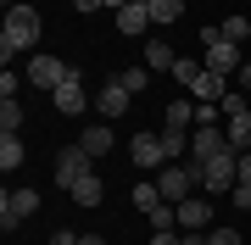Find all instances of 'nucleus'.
Returning <instances> with one entry per match:
<instances>
[{"instance_id":"nucleus-1","label":"nucleus","mask_w":251,"mask_h":245,"mask_svg":"<svg viewBox=\"0 0 251 245\" xmlns=\"http://www.w3.org/2000/svg\"><path fill=\"white\" fill-rule=\"evenodd\" d=\"M39 45V11L34 6H11L6 11V28H0V56H17V50H34Z\"/></svg>"},{"instance_id":"nucleus-14","label":"nucleus","mask_w":251,"mask_h":245,"mask_svg":"<svg viewBox=\"0 0 251 245\" xmlns=\"http://www.w3.org/2000/svg\"><path fill=\"white\" fill-rule=\"evenodd\" d=\"M173 212H179V228H206L212 223V206H206V200H179Z\"/></svg>"},{"instance_id":"nucleus-20","label":"nucleus","mask_w":251,"mask_h":245,"mask_svg":"<svg viewBox=\"0 0 251 245\" xmlns=\"http://www.w3.org/2000/svg\"><path fill=\"white\" fill-rule=\"evenodd\" d=\"M218 34H224V39H229V45H240V39L251 34V22L240 17V11H234V17H224V22H218Z\"/></svg>"},{"instance_id":"nucleus-36","label":"nucleus","mask_w":251,"mask_h":245,"mask_svg":"<svg viewBox=\"0 0 251 245\" xmlns=\"http://www.w3.org/2000/svg\"><path fill=\"white\" fill-rule=\"evenodd\" d=\"M78 245H106V240H100V234H78Z\"/></svg>"},{"instance_id":"nucleus-4","label":"nucleus","mask_w":251,"mask_h":245,"mask_svg":"<svg viewBox=\"0 0 251 245\" xmlns=\"http://www.w3.org/2000/svg\"><path fill=\"white\" fill-rule=\"evenodd\" d=\"M201 45H206V67H212V73H224V78H234V73H240V45H229V39L224 34H218V28H206V34H201Z\"/></svg>"},{"instance_id":"nucleus-8","label":"nucleus","mask_w":251,"mask_h":245,"mask_svg":"<svg viewBox=\"0 0 251 245\" xmlns=\"http://www.w3.org/2000/svg\"><path fill=\"white\" fill-rule=\"evenodd\" d=\"M218 151H229V134H224V123H212V128H196V139H190V162H212Z\"/></svg>"},{"instance_id":"nucleus-23","label":"nucleus","mask_w":251,"mask_h":245,"mask_svg":"<svg viewBox=\"0 0 251 245\" xmlns=\"http://www.w3.org/2000/svg\"><path fill=\"white\" fill-rule=\"evenodd\" d=\"M117 84H123L128 95H140L145 84H151V67H128V73H117Z\"/></svg>"},{"instance_id":"nucleus-17","label":"nucleus","mask_w":251,"mask_h":245,"mask_svg":"<svg viewBox=\"0 0 251 245\" xmlns=\"http://www.w3.org/2000/svg\"><path fill=\"white\" fill-rule=\"evenodd\" d=\"M78 145L90 151V156H106V151H112V128H106V123H90V128H84V139H78Z\"/></svg>"},{"instance_id":"nucleus-15","label":"nucleus","mask_w":251,"mask_h":245,"mask_svg":"<svg viewBox=\"0 0 251 245\" xmlns=\"http://www.w3.org/2000/svg\"><path fill=\"white\" fill-rule=\"evenodd\" d=\"M224 134H229V145H234V151H251V106H246V111H234V117L224 123Z\"/></svg>"},{"instance_id":"nucleus-3","label":"nucleus","mask_w":251,"mask_h":245,"mask_svg":"<svg viewBox=\"0 0 251 245\" xmlns=\"http://www.w3.org/2000/svg\"><path fill=\"white\" fill-rule=\"evenodd\" d=\"M201 184V162H190V167H162L156 173V190L168 206H179V200H190V190Z\"/></svg>"},{"instance_id":"nucleus-27","label":"nucleus","mask_w":251,"mask_h":245,"mask_svg":"<svg viewBox=\"0 0 251 245\" xmlns=\"http://www.w3.org/2000/svg\"><path fill=\"white\" fill-rule=\"evenodd\" d=\"M201 67H206V62H190V56H179V67H173V78H184V84H196V78H201Z\"/></svg>"},{"instance_id":"nucleus-19","label":"nucleus","mask_w":251,"mask_h":245,"mask_svg":"<svg viewBox=\"0 0 251 245\" xmlns=\"http://www.w3.org/2000/svg\"><path fill=\"white\" fill-rule=\"evenodd\" d=\"M0 167H23V139L17 134H0Z\"/></svg>"},{"instance_id":"nucleus-24","label":"nucleus","mask_w":251,"mask_h":245,"mask_svg":"<svg viewBox=\"0 0 251 245\" xmlns=\"http://www.w3.org/2000/svg\"><path fill=\"white\" fill-rule=\"evenodd\" d=\"M17 123H23V106L17 100H0V134H17Z\"/></svg>"},{"instance_id":"nucleus-26","label":"nucleus","mask_w":251,"mask_h":245,"mask_svg":"<svg viewBox=\"0 0 251 245\" xmlns=\"http://www.w3.org/2000/svg\"><path fill=\"white\" fill-rule=\"evenodd\" d=\"M168 123H179V128H190V123H196V111H190V100H173V106H168Z\"/></svg>"},{"instance_id":"nucleus-5","label":"nucleus","mask_w":251,"mask_h":245,"mask_svg":"<svg viewBox=\"0 0 251 245\" xmlns=\"http://www.w3.org/2000/svg\"><path fill=\"white\" fill-rule=\"evenodd\" d=\"M90 162H95V156L84 151V145H67V151H56V162H50V167H56V190H73L78 178H90V173H95Z\"/></svg>"},{"instance_id":"nucleus-7","label":"nucleus","mask_w":251,"mask_h":245,"mask_svg":"<svg viewBox=\"0 0 251 245\" xmlns=\"http://www.w3.org/2000/svg\"><path fill=\"white\" fill-rule=\"evenodd\" d=\"M67 78H78L67 62H56V56H34L28 62V84H39V89H62Z\"/></svg>"},{"instance_id":"nucleus-31","label":"nucleus","mask_w":251,"mask_h":245,"mask_svg":"<svg viewBox=\"0 0 251 245\" xmlns=\"http://www.w3.org/2000/svg\"><path fill=\"white\" fill-rule=\"evenodd\" d=\"M234 206H240V212H251V184H234Z\"/></svg>"},{"instance_id":"nucleus-33","label":"nucleus","mask_w":251,"mask_h":245,"mask_svg":"<svg viewBox=\"0 0 251 245\" xmlns=\"http://www.w3.org/2000/svg\"><path fill=\"white\" fill-rule=\"evenodd\" d=\"M50 245H78V234H67V228H56V240Z\"/></svg>"},{"instance_id":"nucleus-2","label":"nucleus","mask_w":251,"mask_h":245,"mask_svg":"<svg viewBox=\"0 0 251 245\" xmlns=\"http://www.w3.org/2000/svg\"><path fill=\"white\" fill-rule=\"evenodd\" d=\"M234 178H240V151H234V145L218 151L212 162H201V190H212V195L218 190H234Z\"/></svg>"},{"instance_id":"nucleus-28","label":"nucleus","mask_w":251,"mask_h":245,"mask_svg":"<svg viewBox=\"0 0 251 245\" xmlns=\"http://www.w3.org/2000/svg\"><path fill=\"white\" fill-rule=\"evenodd\" d=\"M17 84H23V78L6 67V73H0V100H17Z\"/></svg>"},{"instance_id":"nucleus-35","label":"nucleus","mask_w":251,"mask_h":245,"mask_svg":"<svg viewBox=\"0 0 251 245\" xmlns=\"http://www.w3.org/2000/svg\"><path fill=\"white\" fill-rule=\"evenodd\" d=\"M73 6H78V11H100V0H73Z\"/></svg>"},{"instance_id":"nucleus-25","label":"nucleus","mask_w":251,"mask_h":245,"mask_svg":"<svg viewBox=\"0 0 251 245\" xmlns=\"http://www.w3.org/2000/svg\"><path fill=\"white\" fill-rule=\"evenodd\" d=\"M162 145H168V162H173V156L184 151V128L179 123H162Z\"/></svg>"},{"instance_id":"nucleus-32","label":"nucleus","mask_w":251,"mask_h":245,"mask_svg":"<svg viewBox=\"0 0 251 245\" xmlns=\"http://www.w3.org/2000/svg\"><path fill=\"white\" fill-rule=\"evenodd\" d=\"M234 184H251V151H240V178Z\"/></svg>"},{"instance_id":"nucleus-37","label":"nucleus","mask_w":251,"mask_h":245,"mask_svg":"<svg viewBox=\"0 0 251 245\" xmlns=\"http://www.w3.org/2000/svg\"><path fill=\"white\" fill-rule=\"evenodd\" d=\"M100 6H112V11H123V6H128V0H100Z\"/></svg>"},{"instance_id":"nucleus-11","label":"nucleus","mask_w":251,"mask_h":245,"mask_svg":"<svg viewBox=\"0 0 251 245\" xmlns=\"http://www.w3.org/2000/svg\"><path fill=\"white\" fill-rule=\"evenodd\" d=\"M50 95H56V111H62V117H78V111L90 106V95H84V84H78V78H67L62 89H50Z\"/></svg>"},{"instance_id":"nucleus-18","label":"nucleus","mask_w":251,"mask_h":245,"mask_svg":"<svg viewBox=\"0 0 251 245\" xmlns=\"http://www.w3.org/2000/svg\"><path fill=\"white\" fill-rule=\"evenodd\" d=\"M145 22H151L145 6H123V11H117V34H145Z\"/></svg>"},{"instance_id":"nucleus-12","label":"nucleus","mask_w":251,"mask_h":245,"mask_svg":"<svg viewBox=\"0 0 251 245\" xmlns=\"http://www.w3.org/2000/svg\"><path fill=\"white\" fill-rule=\"evenodd\" d=\"M145 67H151V73H173V67H179V56H173L168 39H151V45H145Z\"/></svg>"},{"instance_id":"nucleus-21","label":"nucleus","mask_w":251,"mask_h":245,"mask_svg":"<svg viewBox=\"0 0 251 245\" xmlns=\"http://www.w3.org/2000/svg\"><path fill=\"white\" fill-rule=\"evenodd\" d=\"M134 206H140V212H156V206H162V190H156V178H151V184H134Z\"/></svg>"},{"instance_id":"nucleus-30","label":"nucleus","mask_w":251,"mask_h":245,"mask_svg":"<svg viewBox=\"0 0 251 245\" xmlns=\"http://www.w3.org/2000/svg\"><path fill=\"white\" fill-rule=\"evenodd\" d=\"M151 245H184V234H173V228H156V234H151Z\"/></svg>"},{"instance_id":"nucleus-9","label":"nucleus","mask_w":251,"mask_h":245,"mask_svg":"<svg viewBox=\"0 0 251 245\" xmlns=\"http://www.w3.org/2000/svg\"><path fill=\"white\" fill-rule=\"evenodd\" d=\"M128 100H134V95H128L117 78H106V84H100V95H95V106H100V117H123Z\"/></svg>"},{"instance_id":"nucleus-22","label":"nucleus","mask_w":251,"mask_h":245,"mask_svg":"<svg viewBox=\"0 0 251 245\" xmlns=\"http://www.w3.org/2000/svg\"><path fill=\"white\" fill-rule=\"evenodd\" d=\"M145 11H151V22H179V0H151V6H145Z\"/></svg>"},{"instance_id":"nucleus-6","label":"nucleus","mask_w":251,"mask_h":245,"mask_svg":"<svg viewBox=\"0 0 251 245\" xmlns=\"http://www.w3.org/2000/svg\"><path fill=\"white\" fill-rule=\"evenodd\" d=\"M34 212H39V190H11L6 200H0V228L11 234V228H17V223H28Z\"/></svg>"},{"instance_id":"nucleus-16","label":"nucleus","mask_w":251,"mask_h":245,"mask_svg":"<svg viewBox=\"0 0 251 245\" xmlns=\"http://www.w3.org/2000/svg\"><path fill=\"white\" fill-rule=\"evenodd\" d=\"M67 195L78 200V206H100V195H106V184H100V173H90V178H78V184H73Z\"/></svg>"},{"instance_id":"nucleus-38","label":"nucleus","mask_w":251,"mask_h":245,"mask_svg":"<svg viewBox=\"0 0 251 245\" xmlns=\"http://www.w3.org/2000/svg\"><path fill=\"white\" fill-rule=\"evenodd\" d=\"M11 6H17V0H6V11H11Z\"/></svg>"},{"instance_id":"nucleus-13","label":"nucleus","mask_w":251,"mask_h":245,"mask_svg":"<svg viewBox=\"0 0 251 245\" xmlns=\"http://www.w3.org/2000/svg\"><path fill=\"white\" fill-rule=\"evenodd\" d=\"M190 89H196L201 100H212V106H218V100L229 95V84H224V73H212V67H201V78L190 84Z\"/></svg>"},{"instance_id":"nucleus-34","label":"nucleus","mask_w":251,"mask_h":245,"mask_svg":"<svg viewBox=\"0 0 251 245\" xmlns=\"http://www.w3.org/2000/svg\"><path fill=\"white\" fill-rule=\"evenodd\" d=\"M234 78H240V89H251V62L240 67V73H234Z\"/></svg>"},{"instance_id":"nucleus-29","label":"nucleus","mask_w":251,"mask_h":245,"mask_svg":"<svg viewBox=\"0 0 251 245\" xmlns=\"http://www.w3.org/2000/svg\"><path fill=\"white\" fill-rule=\"evenodd\" d=\"M206 245H240V234L234 228H206Z\"/></svg>"},{"instance_id":"nucleus-10","label":"nucleus","mask_w":251,"mask_h":245,"mask_svg":"<svg viewBox=\"0 0 251 245\" xmlns=\"http://www.w3.org/2000/svg\"><path fill=\"white\" fill-rule=\"evenodd\" d=\"M128 151H134V162H140V167H162V162H168V145H162V134H134V145H128Z\"/></svg>"}]
</instances>
